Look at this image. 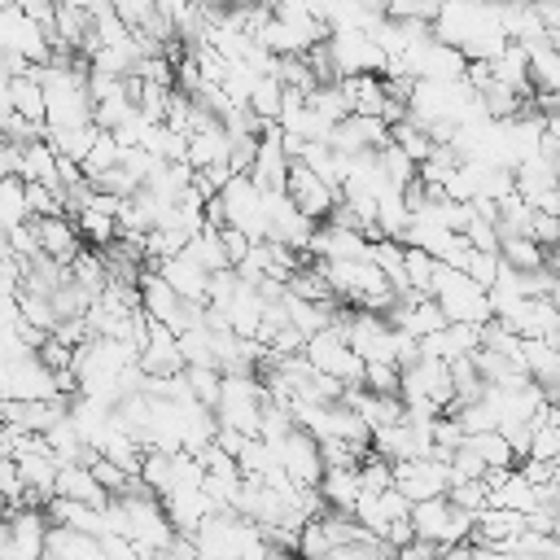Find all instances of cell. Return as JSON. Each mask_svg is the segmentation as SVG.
I'll return each mask as SVG.
<instances>
[{"label": "cell", "instance_id": "obj_3", "mask_svg": "<svg viewBox=\"0 0 560 560\" xmlns=\"http://www.w3.org/2000/svg\"><path fill=\"white\" fill-rule=\"evenodd\" d=\"M306 359H311V368H315V372H324V376L341 381L346 389H350V385H363L368 363L359 359V350L350 346V337H346L337 324H332V328H324V332H315V337L306 341Z\"/></svg>", "mask_w": 560, "mask_h": 560}, {"label": "cell", "instance_id": "obj_15", "mask_svg": "<svg viewBox=\"0 0 560 560\" xmlns=\"http://www.w3.org/2000/svg\"><path fill=\"white\" fill-rule=\"evenodd\" d=\"M368 249H372V241L341 223H319L315 241H311V258H319V262H354V258H368Z\"/></svg>", "mask_w": 560, "mask_h": 560}, {"label": "cell", "instance_id": "obj_6", "mask_svg": "<svg viewBox=\"0 0 560 560\" xmlns=\"http://www.w3.org/2000/svg\"><path fill=\"white\" fill-rule=\"evenodd\" d=\"M0 389H4V402H52V398H61L57 372L39 354H26L18 363H4Z\"/></svg>", "mask_w": 560, "mask_h": 560}, {"label": "cell", "instance_id": "obj_49", "mask_svg": "<svg viewBox=\"0 0 560 560\" xmlns=\"http://www.w3.org/2000/svg\"><path fill=\"white\" fill-rule=\"evenodd\" d=\"M149 560H188V556H184V551H175V547H166V551H153Z\"/></svg>", "mask_w": 560, "mask_h": 560}, {"label": "cell", "instance_id": "obj_1", "mask_svg": "<svg viewBox=\"0 0 560 560\" xmlns=\"http://www.w3.org/2000/svg\"><path fill=\"white\" fill-rule=\"evenodd\" d=\"M433 298L438 306L446 311L451 324H490L494 319V298L486 284H477L468 271L459 267H438V280H433Z\"/></svg>", "mask_w": 560, "mask_h": 560}, {"label": "cell", "instance_id": "obj_10", "mask_svg": "<svg viewBox=\"0 0 560 560\" xmlns=\"http://www.w3.org/2000/svg\"><path fill=\"white\" fill-rule=\"evenodd\" d=\"M394 486H398L411 503H424V499L451 494L455 477H451V464H446V459L420 455V459H398V464H394Z\"/></svg>", "mask_w": 560, "mask_h": 560}, {"label": "cell", "instance_id": "obj_25", "mask_svg": "<svg viewBox=\"0 0 560 560\" xmlns=\"http://www.w3.org/2000/svg\"><path fill=\"white\" fill-rule=\"evenodd\" d=\"M57 494L61 499H79V503H92V508H109V494L105 486L96 481V472L88 464H61V477H57Z\"/></svg>", "mask_w": 560, "mask_h": 560}, {"label": "cell", "instance_id": "obj_46", "mask_svg": "<svg viewBox=\"0 0 560 560\" xmlns=\"http://www.w3.org/2000/svg\"><path fill=\"white\" fill-rule=\"evenodd\" d=\"M398 560H446V547H438V542H424V538H416L411 547H402V551H398Z\"/></svg>", "mask_w": 560, "mask_h": 560}, {"label": "cell", "instance_id": "obj_36", "mask_svg": "<svg viewBox=\"0 0 560 560\" xmlns=\"http://www.w3.org/2000/svg\"><path fill=\"white\" fill-rule=\"evenodd\" d=\"M438 258L433 254H424L420 245H407V284L411 289H420V293H429L433 298V280H438Z\"/></svg>", "mask_w": 560, "mask_h": 560}, {"label": "cell", "instance_id": "obj_40", "mask_svg": "<svg viewBox=\"0 0 560 560\" xmlns=\"http://www.w3.org/2000/svg\"><path fill=\"white\" fill-rule=\"evenodd\" d=\"M451 503L464 508V512H472V516H481L490 508V481L486 477L481 481H455L451 486Z\"/></svg>", "mask_w": 560, "mask_h": 560}, {"label": "cell", "instance_id": "obj_33", "mask_svg": "<svg viewBox=\"0 0 560 560\" xmlns=\"http://www.w3.org/2000/svg\"><path fill=\"white\" fill-rule=\"evenodd\" d=\"M52 140V149L66 158V162H88L92 158V149H96V140H101V127L96 122H88V127H74V131H57V136H48Z\"/></svg>", "mask_w": 560, "mask_h": 560}, {"label": "cell", "instance_id": "obj_23", "mask_svg": "<svg viewBox=\"0 0 560 560\" xmlns=\"http://www.w3.org/2000/svg\"><path fill=\"white\" fill-rule=\"evenodd\" d=\"M350 109L354 114H368V118H381L385 105H389V92H385V74H350V79H337Z\"/></svg>", "mask_w": 560, "mask_h": 560}, {"label": "cell", "instance_id": "obj_31", "mask_svg": "<svg viewBox=\"0 0 560 560\" xmlns=\"http://www.w3.org/2000/svg\"><path fill=\"white\" fill-rule=\"evenodd\" d=\"M529 83L534 92H560V48L551 39L529 44Z\"/></svg>", "mask_w": 560, "mask_h": 560}, {"label": "cell", "instance_id": "obj_38", "mask_svg": "<svg viewBox=\"0 0 560 560\" xmlns=\"http://www.w3.org/2000/svg\"><path fill=\"white\" fill-rule=\"evenodd\" d=\"M140 481H144L149 490L166 494L171 481H175V455H171V451H149V455H144V468H140Z\"/></svg>", "mask_w": 560, "mask_h": 560}, {"label": "cell", "instance_id": "obj_28", "mask_svg": "<svg viewBox=\"0 0 560 560\" xmlns=\"http://www.w3.org/2000/svg\"><path fill=\"white\" fill-rule=\"evenodd\" d=\"M188 254L210 271V276H219V271H232V254H228V241H223V228H201L192 241H188Z\"/></svg>", "mask_w": 560, "mask_h": 560}, {"label": "cell", "instance_id": "obj_37", "mask_svg": "<svg viewBox=\"0 0 560 560\" xmlns=\"http://www.w3.org/2000/svg\"><path fill=\"white\" fill-rule=\"evenodd\" d=\"M188 376V389H192V398L201 402V407H219V398H223V372L219 368H188L184 372Z\"/></svg>", "mask_w": 560, "mask_h": 560}, {"label": "cell", "instance_id": "obj_43", "mask_svg": "<svg viewBox=\"0 0 560 560\" xmlns=\"http://www.w3.org/2000/svg\"><path fill=\"white\" fill-rule=\"evenodd\" d=\"M529 241H538L547 254H556V249H560V214L534 210V219H529Z\"/></svg>", "mask_w": 560, "mask_h": 560}, {"label": "cell", "instance_id": "obj_14", "mask_svg": "<svg viewBox=\"0 0 560 560\" xmlns=\"http://www.w3.org/2000/svg\"><path fill=\"white\" fill-rule=\"evenodd\" d=\"M289 171H293V158L284 153V131L271 122L267 131H262V140H258V158H254V184L262 188V192H284L289 188Z\"/></svg>", "mask_w": 560, "mask_h": 560}, {"label": "cell", "instance_id": "obj_34", "mask_svg": "<svg viewBox=\"0 0 560 560\" xmlns=\"http://www.w3.org/2000/svg\"><path fill=\"white\" fill-rule=\"evenodd\" d=\"M284 83H280V74H262L258 79V88H254V96H249V109L262 118V122H280V109H284Z\"/></svg>", "mask_w": 560, "mask_h": 560}, {"label": "cell", "instance_id": "obj_24", "mask_svg": "<svg viewBox=\"0 0 560 560\" xmlns=\"http://www.w3.org/2000/svg\"><path fill=\"white\" fill-rule=\"evenodd\" d=\"M389 324H398V328H407L411 337H433V332H442L451 319H446V311L438 306V298H420L416 306H394L389 311Z\"/></svg>", "mask_w": 560, "mask_h": 560}, {"label": "cell", "instance_id": "obj_21", "mask_svg": "<svg viewBox=\"0 0 560 560\" xmlns=\"http://www.w3.org/2000/svg\"><path fill=\"white\" fill-rule=\"evenodd\" d=\"M44 512H48V521H52V525H70V529H83V534H96V538H105V534H109L105 508H92V503H79V499H61V494H52V499L44 503Z\"/></svg>", "mask_w": 560, "mask_h": 560}, {"label": "cell", "instance_id": "obj_16", "mask_svg": "<svg viewBox=\"0 0 560 560\" xmlns=\"http://www.w3.org/2000/svg\"><path fill=\"white\" fill-rule=\"evenodd\" d=\"M162 508H166V516H171V525H175L179 534H197V529L219 512V503L210 499L206 486H201V490H166V494H162Z\"/></svg>", "mask_w": 560, "mask_h": 560}, {"label": "cell", "instance_id": "obj_32", "mask_svg": "<svg viewBox=\"0 0 560 560\" xmlns=\"http://www.w3.org/2000/svg\"><path fill=\"white\" fill-rule=\"evenodd\" d=\"M499 254H503L508 267H516V271H525V276L551 267V254H547L538 241H529V236H508V241L499 245Z\"/></svg>", "mask_w": 560, "mask_h": 560}, {"label": "cell", "instance_id": "obj_19", "mask_svg": "<svg viewBox=\"0 0 560 560\" xmlns=\"http://www.w3.org/2000/svg\"><path fill=\"white\" fill-rule=\"evenodd\" d=\"M35 223H39V245H44L48 258L70 267L83 254V232H79V223L70 214H52V219H35Z\"/></svg>", "mask_w": 560, "mask_h": 560}, {"label": "cell", "instance_id": "obj_30", "mask_svg": "<svg viewBox=\"0 0 560 560\" xmlns=\"http://www.w3.org/2000/svg\"><path fill=\"white\" fill-rule=\"evenodd\" d=\"M0 219H4V232L31 223V197H26V179L22 175H4L0 179Z\"/></svg>", "mask_w": 560, "mask_h": 560}, {"label": "cell", "instance_id": "obj_45", "mask_svg": "<svg viewBox=\"0 0 560 560\" xmlns=\"http://www.w3.org/2000/svg\"><path fill=\"white\" fill-rule=\"evenodd\" d=\"M39 359H44L52 372H66V368H74V346H66V341L48 337V341H44V350H39Z\"/></svg>", "mask_w": 560, "mask_h": 560}, {"label": "cell", "instance_id": "obj_13", "mask_svg": "<svg viewBox=\"0 0 560 560\" xmlns=\"http://www.w3.org/2000/svg\"><path fill=\"white\" fill-rule=\"evenodd\" d=\"M284 192H289L293 206H298L302 214H311L315 223H328L332 210L341 206V192H337L328 179H319L306 162H293V171H289V188H284Z\"/></svg>", "mask_w": 560, "mask_h": 560}, {"label": "cell", "instance_id": "obj_7", "mask_svg": "<svg viewBox=\"0 0 560 560\" xmlns=\"http://www.w3.org/2000/svg\"><path fill=\"white\" fill-rule=\"evenodd\" d=\"M0 52H13L31 66H48L52 61V35L39 22H31L18 4H4V13H0Z\"/></svg>", "mask_w": 560, "mask_h": 560}, {"label": "cell", "instance_id": "obj_39", "mask_svg": "<svg viewBox=\"0 0 560 560\" xmlns=\"http://www.w3.org/2000/svg\"><path fill=\"white\" fill-rule=\"evenodd\" d=\"M464 271H468L477 284L494 289V280L503 276V254H499V249H472L468 262H464Z\"/></svg>", "mask_w": 560, "mask_h": 560}, {"label": "cell", "instance_id": "obj_47", "mask_svg": "<svg viewBox=\"0 0 560 560\" xmlns=\"http://www.w3.org/2000/svg\"><path fill=\"white\" fill-rule=\"evenodd\" d=\"M0 171H4V175H22V144L4 140V158H0Z\"/></svg>", "mask_w": 560, "mask_h": 560}, {"label": "cell", "instance_id": "obj_2", "mask_svg": "<svg viewBox=\"0 0 560 560\" xmlns=\"http://www.w3.org/2000/svg\"><path fill=\"white\" fill-rule=\"evenodd\" d=\"M411 525H416V538H424V542H438V547H464V542H472V525H477V516L472 512H464V508H455L451 503V494H442V499H424V503H411Z\"/></svg>", "mask_w": 560, "mask_h": 560}, {"label": "cell", "instance_id": "obj_27", "mask_svg": "<svg viewBox=\"0 0 560 560\" xmlns=\"http://www.w3.org/2000/svg\"><path fill=\"white\" fill-rule=\"evenodd\" d=\"M319 494H324L328 508L354 512L359 499H363V477H359V468H328L324 481H319Z\"/></svg>", "mask_w": 560, "mask_h": 560}, {"label": "cell", "instance_id": "obj_17", "mask_svg": "<svg viewBox=\"0 0 560 560\" xmlns=\"http://www.w3.org/2000/svg\"><path fill=\"white\" fill-rule=\"evenodd\" d=\"M140 306H144L149 319H162V324H171V328L179 332L184 298L171 289V280H166L158 267H144V276H140Z\"/></svg>", "mask_w": 560, "mask_h": 560}, {"label": "cell", "instance_id": "obj_42", "mask_svg": "<svg viewBox=\"0 0 560 560\" xmlns=\"http://www.w3.org/2000/svg\"><path fill=\"white\" fill-rule=\"evenodd\" d=\"M363 385H368L372 394H398V389H402V368H398V363H368Z\"/></svg>", "mask_w": 560, "mask_h": 560}, {"label": "cell", "instance_id": "obj_20", "mask_svg": "<svg viewBox=\"0 0 560 560\" xmlns=\"http://www.w3.org/2000/svg\"><path fill=\"white\" fill-rule=\"evenodd\" d=\"M188 166L206 171V166H232V136L223 122H210L201 131L188 136Z\"/></svg>", "mask_w": 560, "mask_h": 560}, {"label": "cell", "instance_id": "obj_18", "mask_svg": "<svg viewBox=\"0 0 560 560\" xmlns=\"http://www.w3.org/2000/svg\"><path fill=\"white\" fill-rule=\"evenodd\" d=\"M158 271L171 280V289H175L184 302H206V298H210V280H214V276H210V271H206L188 249H184V254H175V258H162V262H158Z\"/></svg>", "mask_w": 560, "mask_h": 560}, {"label": "cell", "instance_id": "obj_12", "mask_svg": "<svg viewBox=\"0 0 560 560\" xmlns=\"http://www.w3.org/2000/svg\"><path fill=\"white\" fill-rule=\"evenodd\" d=\"M276 455H280V468L289 472V481H298L302 490H319V481H324V451H319V438H311L306 429H293L280 446H276Z\"/></svg>", "mask_w": 560, "mask_h": 560}, {"label": "cell", "instance_id": "obj_22", "mask_svg": "<svg viewBox=\"0 0 560 560\" xmlns=\"http://www.w3.org/2000/svg\"><path fill=\"white\" fill-rule=\"evenodd\" d=\"M44 560H105V547H101L96 534H83V529H70V525H52Z\"/></svg>", "mask_w": 560, "mask_h": 560}, {"label": "cell", "instance_id": "obj_8", "mask_svg": "<svg viewBox=\"0 0 560 560\" xmlns=\"http://www.w3.org/2000/svg\"><path fill=\"white\" fill-rule=\"evenodd\" d=\"M328 52H332L337 79H350V74H385L389 70L385 48L368 31H332L328 35Z\"/></svg>", "mask_w": 560, "mask_h": 560}, {"label": "cell", "instance_id": "obj_11", "mask_svg": "<svg viewBox=\"0 0 560 560\" xmlns=\"http://www.w3.org/2000/svg\"><path fill=\"white\" fill-rule=\"evenodd\" d=\"M315 228H319V223H315L311 214H302L289 192H267V241L289 245V249H298V254H311Z\"/></svg>", "mask_w": 560, "mask_h": 560}, {"label": "cell", "instance_id": "obj_5", "mask_svg": "<svg viewBox=\"0 0 560 560\" xmlns=\"http://www.w3.org/2000/svg\"><path fill=\"white\" fill-rule=\"evenodd\" d=\"M228 228L245 232L249 241H267V192L254 184V175H232V184L219 192Z\"/></svg>", "mask_w": 560, "mask_h": 560}, {"label": "cell", "instance_id": "obj_44", "mask_svg": "<svg viewBox=\"0 0 560 560\" xmlns=\"http://www.w3.org/2000/svg\"><path fill=\"white\" fill-rule=\"evenodd\" d=\"M0 481H4V508L9 512L26 508V481H22V468L13 459H0Z\"/></svg>", "mask_w": 560, "mask_h": 560}, {"label": "cell", "instance_id": "obj_29", "mask_svg": "<svg viewBox=\"0 0 560 560\" xmlns=\"http://www.w3.org/2000/svg\"><path fill=\"white\" fill-rule=\"evenodd\" d=\"M490 472H508V468H516L521 459H516V451H512V442L499 433V429H490V433H472L468 442H464Z\"/></svg>", "mask_w": 560, "mask_h": 560}, {"label": "cell", "instance_id": "obj_4", "mask_svg": "<svg viewBox=\"0 0 560 560\" xmlns=\"http://www.w3.org/2000/svg\"><path fill=\"white\" fill-rule=\"evenodd\" d=\"M262 407H267V385H262L258 376H223V398H219V407H214L219 424L258 438Z\"/></svg>", "mask_w": 560, "mask_h": 560}, {"label": "cell", "instance_id": "obj_48", "mask_svg": "<svg viewBox=\"0 0 560 560\" xmlns=\"http://www.w3.org/2000/svg\"><path fill=\"white\" fill-rule=\"evenodd\" d=\"M61 4H74V9H83V13H92V18H101V13L114 9V0H61Z\"/></svg>", "mask_w": 560, "mask_h": 560}, {"label": "cell", "instance_id": "obj_35", "mask_svg": "<svg viewBox=\"0 0 560 560\" xmlns=\"http://www.w3.org/2000/svg\"><path fill=\"white\" fill-rule=\"evenodd\" d=\"M389 140H394V144H398L416 166H420V162H429V158H433V149H438V144H433V136H429L420 122H411V118H407V122H398V127H389Z\"/></svg>", "mask_w": 560, "mask_h": 560}, {"label": "cell", "instance_id": "obj_26", "mask_svg": "<svg viewBox=\"0 0 560 560\" xmlns=\"http://www.w3.org/2000/svg\"><path fill=\"white\" fill-rule=\"evenodd\" d=\"M490 66H494V83H503V88H512L521 96H534V83H529V48L525 44L512 39Z\"/></svg>", "mask_w": 560, "mask_h": 560}, {"label": "cell", "instance_id": "obj_9", "mask_svg": "<svg viewBox=\"0 0 560 560\" xmlns=\"http://www.w3.org/2000/svg\"><path fill=\"white\" fill-rule=\"evenodd\" d=\"M48 512L44 508H18L4 516V542H0V560H44L48 547Z\"/></svg>", "mask_w": 560, "mask_h": 560}, {"label": "cell", "instance_id": "obj_41", "mask_svg": "<svg viewBox=\"0 0 560 560\" xmlns=\"http://www.w3.org/2000/svg\"><path fill=\"white\" fill-rule=\"evenodd\" d=\"M88 468L96 472V481L105 486V494H109V499H118V494H127V486L136 481V477H131L127 468H118V464H114V459H105V455H96V459H92Z\"/></svg>", "mask_w": 560, "mask_h": 560}]
</instances>
